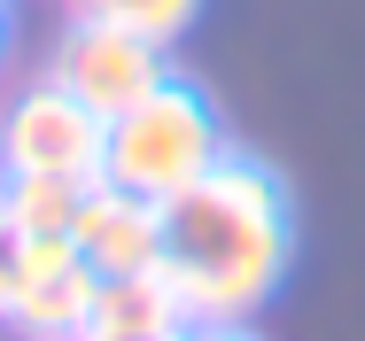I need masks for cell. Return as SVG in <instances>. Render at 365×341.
Here are the masks:
<instances>
[{
  "mask_svg": "<svg viewBox=\"0 0 365 341\" xmlns=\"http://www.w3.org/2000/svg\"><path fill=\"white\" fill-rule=\"evenodd\" d=\"M195 341H257L249 326H195Z\"/></svg>",
  "mask_w": 365,
  "mask_h": 341,
  "instance_id": "30bf717a",
  "label": "cell"
},
{
  "mask_svg": "<svg viewBox=\"0 0 365 341\" xmlns=\"http://www.w3.org/2000/svg\"><path fill=\"white\" fill-rule=\"evenodd\" d=\"M225 147H233V140H225V125H218V101L171 70L125 117H109L101 179H109V187H133L148 202H171V194H187V187L218 163Z\"/></svg>",
  "mask_w": 365,
  "mask_h": 341,
  "instance_id": "7a4b0ae2",
  "label": "cell"
},
{
  "mask_svg": "<svg viewBox=\"0 0 365 341\" xmlns=\"http://www.w3.org/2000/svg\"><path fill=\"white\" fill-rule=\"evenodd\" d=\"M0 55H8V8H0Z\"/></svg>",
  "mask_w": 365,
  "mask_h": 341,
  "instance_id": "7c38bea8",
  "label": "cell"
},
{
  "mask_svg": "<svg viewBox=\"0 0 365 341\" xmlns=\"http://www.w3.org/2000/svg\"><path fill=\"white\" fill-rule=\"evenodd\" d=\"M101 155H109V117H93L55 78H39L31 93H16V109L0 117V179H24V171L101 179Z\"/></svg>",
  "mask_w": 365,
  "mask_h": 341,
  "instance_id": "3957f363",
  "label": "cell"
},
{
  "mask_svg": "<svg viewBox=\"0 0 365 341\" xmlns=\"http://www.w3.org/2000/svg\"><path fill=\"white\" fill-rule=\"evenodd\" d=\"M86 187H93V179H47V171H24V179H0V202L16 209L24 233H71Z\"/></svg>",
  "mask_w": 365,
  "mask_h": 341,
  "instance_id": "52a82bcc",
  "label": "cell"
},
{
  "mask_svg": "<svg viewBox=\"0 0 365 341\" xmlns=\"http://www.w3.org/2000/svg\"><path fill=\"white\" fill-rule=\"evenodd\" d=\"M295 256V209L288 187L257 163V155H233L163 202V256L155 272L171 279V303L187 326H249Z\"/></svg>",
  "mask_w": 365,
  "mask_h": 341,
  "instance_id": "6da1fadb",
  "label": "cell"
},
{
  "mask_svg": "<svg viewBox=\"0 0 365 341\" xmlns=\"http://www.w3.org/2000/svg\"><path fill=\"white\" fill-rule=\"evenodd\" d=\"M171 47L163 39H140V31H125V23H93V16H78L71 31H63V47H55V63L47 78L78 93L93 117H125L140 93H155L171 63H163Z\"/></svg>",
  "mask_w": 365,
  "mask_h": 341,
  "instance_id": "277c9868",
  "label": "cell"
},
{
  "mask_svg": "<svg viewBox=\"0 0 365 341\" xmlns=\"http://www.w3.org/2000/svg\"><path fill=\"white\" fill-rule=\"evenodd\" d=\"M71 241H78V256H86L101 279L155 272V256H163V202H148V194H133V187L93 179L86 202H78Z\"/></svg>",
  "mask_w": 365,
  "mask_h": 341,
  "instance_id": "5b68a950",
  "label": "cell"
},
{
  "mask_svg": "<svg viewBox=\"0 0 365 341\" xmlns=\"http://www.w3.org/2000/svg\"><path fill=\"white\" fill-rule=\"evenodd\" d=\"M93 295H101V272H93L86 256H63V264H47V272L24 279V295H16L8 318L31 341H78L86 318H93Z\"/></svg>",
  "mask_w": 365,
  "mask_h": 341,
  "instance_id": "8992f818",
  "label": "cell"
},
{
  "mask_svg": "<svg viewBox=\"0 0 365 341\" xmlns=\"http://www.w3.org/2000/svg\"><path fill=\"white\" fill-rule=\"evenodd\" d=\"M148 341H195V326H171V334H148Z\"/></svg>",
  "mask_w": 365,
  "mask_h": 341,
  "instance_id": "8fae6325",
  "label": "cell"
},
{
  "mask_svg": "<svg viewBox=\"0 0 365 341\" xmlns=\"http://www.w3.org/2000/svg\"><path fill=\"white\" fill-rule=\"evenodd\" d=\"M16 295H24V225H16V209L0 202V318L16 310Z\"/></svg>",
  "mask_w": 365,
  "mask_h": 341,
  "instance_id": "9c48e42d",
  "label": "cell"
},
{
  "mask_svg": "<svg viewBox=\"0 0 365 341\" xmlns=\"http://www.w3.org/2000/svg\"><path fill=\"white\" fill-rule=\"evenodd\" d=\"M71 16H93V23H125V31H140V39H179L195 16H202V0H71Z\"/></svg>",
  "mask_w": 365,
  "mask_h": 341,
  "instance_id": "ba28073f",
  "label": "cell"
}]
</instances>
